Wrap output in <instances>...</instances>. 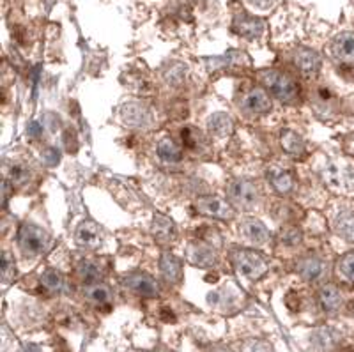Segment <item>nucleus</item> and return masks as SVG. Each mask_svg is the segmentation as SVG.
<instances>
[{"label":"nucleus","mask_w":354,"mask_h":352,"mask_svg":"<svg viewBox=\"0 0 354 352\" xmlns=\"http://www.w3.org/2000/svg\"><path fill=\"white\" fill-rule=\"evenodd\" d=\"M230 260H232L234 269L250 281H257L268 272V262L261 253L254 250L236 248L230 252Z\"/></svg>","instance_id":"obj_1"},{"label":"nucleus","mask_w":354,"mask_h":352,"mask_svg":"<svg viewBox=\"0 0 354 352\" xmlns=\"http://www.w3.org/2000/svg\"><path fill=\"white\" fill-rule=\"evenodd\" d=\"M261 82L282 103H294L298 100V85L286 73L278 71V69H268V71L261 73Z\"/></svg>","instance_id":"obj_2"},{"label":"nucleus","mask_w":354,"mask_h":352,"mask_svg":"<svg viewBox=\"0 0 354 352\" xmlns=\"http://www.w3.org/2000/svg\"><path fill=\"white\" fill-rule=\"evenodd\" d=\"M50 234L44 230V228L37 227L34 223H25L20 228V234H18V244H20V250L25 257L28 259H34V257H39L41 253H44L50 248Z\"/></svg>","instance_id":"obj_3"},{"label":"nucleus","mask_w":354,"mask_h":352,"mask_svg":"<svg viewBox=\"0 0 354 352\" xmlns=\"http://www.w3.org/2000/svg\"><path fill=\"white\" fill-rule=\"evenodd\" d=\"M229 198L234 207H239L243 211H252L261 201V193L255 183L246 179H236L229 185Z\"/></svg>","instance_id":"obj_4"},{"label":"nucleus","mask_w":354,"mask_h":352,"mask_svg":"<svg viewBox=\"0 0 354 352\" xmlns=\"http://www.w3.org/2000/svg\"><path fill=\"white\" fill-rule=\"evenodd\" d=\"M195 207L201 214L204 216L214 218V220L229 221L236 216V207L230 204L229 201H223L220 196H201L197 202H195Z\"/></svg>","instance_id":"obj_5"},{"label":"nucleus","mask_w":354,"mask_h":352,"mask_svg":"<svg viewBox=\"0 0 354 352\" xmlns=\"http://www.w3.org/2000/svg\"><path fill=\"white\" fill-rule=\"evenodd\" d=\"M103 228L94 220H85L75 230V243L85 250H96L103 243Z\"/></svg>","instance_id":"obj_6"},{"label":"nucleus","mask_w":354,"mask_h":352,"mask_svg":"<svg viewBox=\"0 0 354 352\" xmlns=\"http://www.w3.org/2000/svg\"><path fill=\"white\" fill-rule=\"evenodd\" d=\"M124 285L131 288L133 293L140 297H147V299H154L160 294V285L154 280L151 275L142 271H135L124 278Z\"/></svg>","instance_id":"obj_7"},{"label":"nucleus","mask_w":354,"mask_h":352,"mask_svg":"<svg viewBox=\"0 0 354 352\" xmlns=\"http://www.w3.org/2000/svg\"><path fill=\"white\" fill-rule=\"evenodd\" d=\"M119 115L126 126L131 128H147L153 122L149 109L145 104L138 103V101H131V103H124L119 109Z\"/></svg>","instance_id":"obj_8"},{"label":"nucleus","mask_w":354,"mask_h":352,"mask_svg":"<svg viewBox=\"0 0 354 352\" xmlns=\"http://www.w3.org/2000/svg\"><path fill=\"white\" fill-rule=\"evenodd\" d=\"M186 259L192 266H197L201 269H211L216 266L218 257L214 248H211V244L201 243V241H194L188 244L186 248Z\"/></svg>","instance_id":"obj_9"},{"label":"nucleus","mask_w":354,"mask_h":352,"mask_svg":"<svg viewBox=\"0 0 354 352\" xmlns=\"http://www.w3.org/2000/svg\"><path fill=\"white\" fill-rule=\"evenodd\" d=\"M234 33L239 34L241 37H246V39H259L264 33V21L257 17H252L248 12L241 11L234 17L232 24Z\"/></svg>","instance_id":"obj_10"},{"label":"nucleus","mask_w":354,"mask_h":352,"mask_svg":"<svg viewBox=\"0 0 354 352\" xmlns=\"http://www.w3.org/2000/svg\"><path fill=\"white\" fill-rule=\"evenodd\" d=\"M299 277L308 284H321L328 277V264L317 257H305L296 266Z\"/></svg>","instance_id":"obj_11"},{"label":"nucleus","mask_w":354,"mask_h":352,"mask_svg":"<svg viewBox=\"0 0 354 352\" xmlns=\"http://www.w3.org/2000/svg\"><path fill=\"white\" fill-rule=\"evenodd\" d=\"M330 52L342 64H354V33H340L331 39Z\"/></svg>","instance_id":"obj_12"},{"label":"nucleus","mask_w":354,"mask_h":352,"mask_svg":"<svg viewBox=\"0 0 354 352\" xmlns=\"http://www.w3.org/2000/svg\"><path fill=\"white\" fill-rule=\"evenodd\" d=\"M241 109L250 115H262L271 110V100L264 89H250L248 93L241 98Z\"/></svg>","instance_id":"obj_13"},{"label":"nucleus","mask_w":354,"mask_h":352,"mask_svg":"<svg viewBox=\"0 0 354 352\" xmlns=\"http://www.w3.org/2000/svg\"><path fill=\"white\" fill-rule=\"evenodd\" d=\"M241 234L250 244H254L255 248H262L271 239L270 230L266 228V225L261 220H255V218H246V220H243Z\"/></svg>","instance_id":"obj_14"},{"label":"nucleus","mask_w":354,"mask_h":352,"mask_svg":"<svg viewBox=\"0 0 354 352\" xmlns=\"http://www.w3.org/2000/svg\"><path fill=\"white\" fill-rule=\"evenodd\" d=\"M294 66L305 76H315L321 69V55L312 48H298L292 55Z\"/></svg>","instance_id":"obj_15"},{"label":"nucleus","mask_w":354,"mask_h":352,"mask_svg":"<svg viewBox=\"0 0 354 352\" xmlns=\"http://www.w3.org/2000/svg\"><path fill=\"white\" fill-rule=\"evenodd\" d=\"M333 230L347 243L354 244V207L346 205L333 216Z\"/></svg>","instance_id":"obj_16"},{"label":"nucleus","mask_w":354,"mask_h":352,"mask_svg":"<svg viewBox=\"0 0 354 352\" xmlns=\"http://www.w3.org/2000/svg\"><path fill=\"white\" fill-rule=\"evenodd\" d=\"M324 179L333 188H354L353 168H342L337 163H328V167L324 168Z\"/></svg>","instance_id":"obj_17"},{"label":"nucleus","mask_w":354,"mask_h":352,"mask_svg":"<svg viewBox=\"0 0 354 352\" xmlns=\"http://www.w3.org/2000/svg\"><path fill=\"white\" fill-rule=\"evenodd\" d=\"M160 271L170 285H179L183 280V262L174 253L163 252L160 259Z\"/></svg>","instance_id":"obj_18"},{"label":"nucleus","mask_w":354,"mask_h":352,"mask_svg":"<svg viewBox=\"0 0 354 352\" xmlns=\"http://www.w3.org/2000/svg\"><path fill=\"white\" fill-rule=\"evenodd\" d=\"M317 299H319V304H321V308L326 313H337L338 310L342 308V303H344L340 290L331 284L322 285V287L319 288Z\"/></svg>","instance_id":"obj_19"},{"label":"nucleus","mask_w":354,"mask_h":352,"mask_svg":"<svg viewBox=\"0 0 354 352\" xmlns=\"http://www.w3.org/2000/svg\"><path fill=\"white\" fill-rule=\"evenodd\" d=\"M176 225L170 218L156 214L153 220V236L160 244H170L176 241Z\"/></svg>","instance_id":"obj_20"},{"label":"nucleus","mask_w":354,"mask_h":352,"mask_svg":"<svg viewBox=\"0 0 354 352\" xmlns=\"http://www.w3.org/2000/svg\"><path fill=\"white\" fill-rule=\"evenodd\" d=\"M268 177H270V183L274 188V192L280 193V195H289L294 189V176L290 170L271 168L270 172H268Z\"/></svg>","instance_id":"obj_21"},{"label":"nucleus","mask_w":354,"mask_h":352,"mask_svg":"<svg viewBox=\"0 0 354 352\" xmlns=\"http://www.w3.org/2000/svg\"><path fill=\"white\" fill-rule=\"evenodd\" d=\"M207 129L216 138H225V136H229L232 133L234 120L230 119L229 113H213L207 119Z\"/></svg>","instance_id":"obj_22"},{"label":"nucleus","mask_w":354,"mask_h":352,"mask_svg":"<svg viewBox=\"0 0 354 352\" xmlns=\"http://www.w3.org/2000/svg\"><path fill=\"white\" fill-rule=\"evenodd\" d=\"M85 297L94 306H105V304H109L112 301V290H110L109 285L100 281V284L87 285V288H85Z\"/></svg>","instance_id":"obj_23"},{"label":"nucleus","mask_w":354,"mask_h":352,"mask_svg":"<svg viewBox=\"0 0 354 352\" xmlns=\"http://www.w3.org/2000/svg\"><path fill=\"white\" fill-rule=\"evenodd\" d=\"M30 179V170L20 161H11L6 165V180L11 186H24Z\"/></svg>","instance_id":"obj_24"},{"label":"nucleus","mask_w":354,"mask_h":352,"mask_svg":"<svg viewBox=\"0 0 354 352\" xmlns=\"http://www.w3.org/2000/svg\"><path fill=\"white\" fill-rule=\"evenodd\" d=\"M41 284H43V287L46 288V290H50V293L59 294L66 288V278L61 271L48 268L44 269V272L41 275Z\"/></svg>","instance_id":"obj_25"},{"label":"nucleus","mask_w":354,"mask_h":352,"mask_svg":"<svg viewBox=\"0 0 354 352\" xmlns=\"http://www.w3.org/2000/svg\"><path fill=\"white\" fill-rule=\"evenodd\" d=\"M77 272L78 277H80L82 284L85 285L100 284L101 278H103V272H101V269L94 264L93 260H82L77 268Z\"/></svg>","instance_id":"obj_26"},{"label":"nucleus","mask_w":354,"mask_h":352,"mask_svg":"<svg viewBox=\"0 0 354 352\" xmlns=\"http://www.w3.org/2000/svg\"><path fill=\"white\" fill-rule=\"evenodd\" d=\"M158 156L167 163H179L183 160V151L176 142L165 138L158 144Z\"/></svg>","instance_id":"obj_27"},{"label":"nucleus","mask_w":354,"mask_h":352,"mask_svg":"<svg viewBox=\"0 0 354 352\" xmlns=\"http://www.w3.org/2000/svg\"><path fill=\"white\" fill-rule=\"evenodd\" d=\"M280 140H282V147L286 149V152H289V154H303V151H305V142H303L301 136L298 135V133H294L292 129H286V131L282 133V136H280Z\"/></svg>","instance_id":"obj_28"},{"label":"nucleus","mask_w":354,"mask_h":352,"mask_svg":"<svg viewBox=\"0 0 354 352\" xmlns=\"http://www.w3.org/2000/svg\"><path fill=\"white\" fill-rule=\"evenodd\" d=\"M0 277H2V281L4 284H9V281L15 280L17 277V268H15V260L9 255L8 252L2 253V260H0Z\"/></svg>","instance_id":"obj_29"},{"label":"nucleus","mask_w":354,"mask_h":352,"mask_svg":"<svg viewBox=\"0 0 354 352\" xmlns=\"http://www.w3.org/2000/svg\"><path fill=\"white\" fill-rule=\"evenodd\" d=\"M314 344L317 347H321L322 351H330L335 345V335L333 331H330L328 328H322L319 331L314 333Z\"/></svg>","instance_id":"obj_30"},{"label":"nucleus","mask_w":354,"mask_h":352,"mask_svg":"<svg viewBox=\"0 0 354 352\" xmlns=\"http://www.w3.org/2000/svg\"><path fill=\"white\" fill-rule=\"evenodd\" d=\"M280 239H282L287 246H298L303 239V234L298 227L290 225V227H283L282 230H280Z\"/></svg>","instance_id":"obj_31"},{"label":"nucleus","mask_w":354,"mask_h":352,"mask_svg":"<svg viewBox=\"0 0 354 352\" xmlns=\"http://www.w3.org/2000/svg\"><path fill=\"white\" fill-rule=\"evenodd\" d=\"M241 352H274V347L268 340L254 338V340H246L243 344Z\"/></svg>","instance_id":"obj_32"},{"label":"nucleus","mask_w":354,"mask_h":352,"mask_svg":"<svg viewBox=\"0 0 354 352\" xmlns=\"http://www.w3.org/2000/svg\"><path fill=\"white\" fill-rule=\"evenodd\" d=\"M181 138L189 149H198L202 144H204V138H202L201 133L194 128H185L181 131Z\"/></svg>","instance_id":"obj_33"},{"label":"nucleus","mask_w":354,"mask_h":352,"mask_svg":"<svg viewBox=\"0 0 354 352\" xmlns=\"http://www.w3.org/2000/svg\"><path fill=\"white\" fill-rule=\"evenodd\" d=\"M338 269H340V272H342V277L346 278V280L353 281L354 284V252L342 257L340 264H338Z\"/></svg>","instance_id":"obj_34"},{"label":"nucleus","mask_w":354,"mask_h":352,"mask_svg":"<svg viewBox=\"0 0 354 352\" xmlns=\"http://www.w3.org/2000/svg\"><path fill=\"white\" fill-rule=\"evenodd\" d=\"M59 158H61V154H59V151L53 147L46 149V151L43 152V160L46 161V165H50V167H53V165L59 163Z\"/></svg>","instance_id":"obj_35"},{"label":"nucleus","mask_w":354,"mask_h":352,"mask_svg":"<svg viewBox=\"0 0 354 352\" xmlns=\"http://www.w3.org/2000/svg\"><path fill=\"white\" fill-rule=\"evenodd\" d=\"M248 2L252 6H255L257 9H268V8H271V6H273L274 0H248Z\"/></svg>","instance_id":"obj_36"},{"label":"nucleus","mask_w":354,"mask_h":352,"mask_svg":"<svg viewBox=\"0 0 354 352\" xmlns=\"http://www.w3.org/2000/svg\"><path fill=\"white\" fill-rule=\"evenodd\" d=\"M209 352H232L229 347H225V345H214V347H211Z\"/></svg>","instance_id":"obj_37"},{"label":"nucleus","mask_w":354,"mask_h":352,"mask_svg":"<svg viewBox=\"0 0 354 352\" xmlns=\"http://www.w3.org/2000/svg\"><path fill=\"white\" fill-rule=\"evenodd\" d=\"M129 352H144V351H129Z\"/></svg>","instance_id":"obj_38"}]
</instances>
